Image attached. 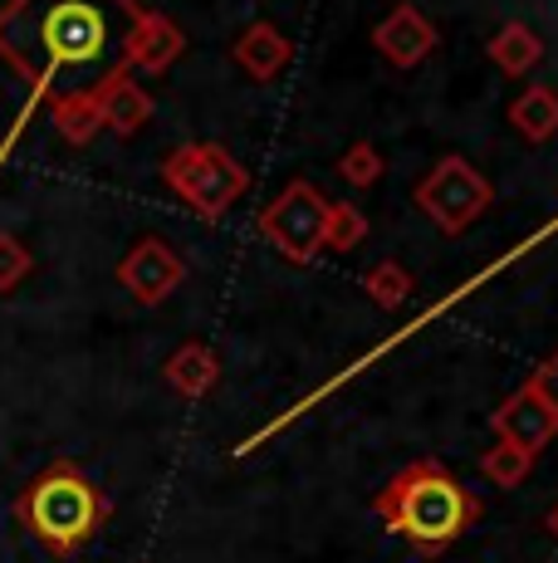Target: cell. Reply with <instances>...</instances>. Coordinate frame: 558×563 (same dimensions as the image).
<instances>
[{"mask_svg": "<svg viewBox=\"0 0 558 563\" xmlns=\"http://www.w3.org/2000/svg\"><path fill=\"white\" fill-rule=\"evenodd\" d=\"M480 471H486L490 485H500V490H514V485H520L524 475L534 471V456H524V451L510 446V441H495V446L486 451V461H480Z\"/></svg>", "mask_w": 558, "mask_h": 563, "instance_id": "17", "label": "cell"}, {"mask_svg": "<svg viewBox=\"0 0 558 563\" xmlns=\"http://www.w3.org/2000/svg\"><path fill=\"white\" fill-rule=\"evenodd\" d=\"M372 515L416 554H442L480 519V500L442 461H412L372 495Z\"/></svg>", "mask_w": 558, "mask_h": 563, "instance_id": "2", "label": "cell"}, {"mask_svg": "<svg viewBox=\"0 0 558 563\" xmlns=\"http://www.w3.org/2000/svg\"><path fill=\"white\" fill-rule=\"evenodd\" d=\"M372 45H378V54L392 69H416V64H426V54L436 49V25L416 5H397V10H388V20L372 30Z\"/></svg>", "mask_w": 558, "mask_h": 563, "instance_id": "8", "label": "cell"}, {"mask_svg": "<svg viewBox=\"0 0 558 563\" xmlns=\"http://www.w3.org/2000/svg\"><path fill=\"white\" fill-rule=\"evenodd\" d=\"M495 431H500V441L520 446L524 456H539V451L554 441L558 421L549 417V407H544L539 397L529 393V387H520L514 397H504V402H500V411H495Z\"/></svg>", "mask_w": 558, "mask_h": 563, "instance_id": "9", "label": "cell"}, {"mask_svg": "<svg viewBox=\"0 0 558 563\" xmlns=\"http://www.w3.org/2000/svg\"><path fill=\"white\" fill-rule=\"evenodd\" d=\"M55 123L74 137V143H89L93 128L103 123L99 99H83V93H69V99H59V108H55Z\"/></svg>", "mask_w": 558, "mask_h": 563, "instance_id": "20", "label": "cell"}, {"mask_svg": "<svg viewBox=\"0 0 558 563\" xmlns=\"http://www.w3.org/2000/svg\"><path fill=\"white\" fill-rule=\"evenodd\" d=\"M362 289H368V299L378 309H388V313H397L412 299V275H406L397 260H378V265L362 275Z\"/></svg>", "mask_w": 558, "mask_h": 563, "instance_id": "16", "label": "cell"}, {"mask_svg": "<svg viewBox=\"0 0 558 563\" xmlns=\"http://www.w3.org/2000/svg\"><path fill=\"white\" fill-rule=\"evenodd\" d=\"M167 383L177 397H187V402H201L207 393H216L221 383V358L211 343H181L177 353L167 358Z\"/></svg>", "mask_w": 558, "mask_h": 563, "instance_id": "11", "label": "cell"}, {"mask_svg": "<svg viewBox=\"0 0 558 563\" xmlns=\"http://www.w3.org/2000/svg\"><path fill=\"white\" fill-rule=\"evenodd\" d=\"M362 235H368V216L358 211L353 201H334L324 216V245H334V251H358Z\"/></svg>", "mask_w": 558, "mask_h": 563, "instance_id": "18", "label": "cell"}, {"mask_svg": "<svg viewBox=\"0 0 558 563\" xmlns=\"http://www.w3.org/2000/svg\"><path fill=\"white\" fill-rule=\"evenodd\" d=\"M235 64L245 69V79L270 84V79H279V69L289 64V40L279 35L270 20H255V25L235 40Z\"/></svg>", "mask_w": 558, "mask_h": 563, "instance_id": "12", "label": "cell"}, {"mask_svg": "<svg viewBox=\"0 0 558 563\" xmlns=\"http://www.w3.org/2000/svg\"><path fill=\"white\" fill-rule=\"evenodd\" d=\"M20 519H25V529L49 549V554L69 559L74 549H83L93 534H99V525L109 519V500L83 481L79 465L59 461L25 490Z\"/></svg>", "mask_w": 558, "mask_h": 563, "instance_id": "3", "label": "cell"}, {"mask_svg": "<svg viewBox=\"0 0 558 563\" xmlns=\"http://www.w3.org/2000/svg\"><path fill=\"white\" fill-rule=\"evenodd\" d=\"M187 49L181 30L163 15H143L133 30H127V45H123V64L133 69H147V74H163L167 64H177V54Z\"/></svg>", "mask_w": 558, "mask_h": 563, "instance_id": "10", "label": "cell"}, {"mask_svg": "<svg viewBox=\"0 0 558 563\" xmlns=\"http://www.w3.org/2000/svg\"><path fill=\"white\" fill-rule=\"evenodd\" d=\"M0 49L49 89L59 74H89L109 54V10L99 0H15L0 20Z\"/></svg>", "mask_w": 558, "mask_h": 563, "instance_id": "1", "label": "cell"}, {"mask_svg": "<svg viewBox=\"0 0 558 563\" xmlns=\"http://www.w3.org/2000/svg\"><path fill=\"white\" fill-rule=\"evenodd\" d=\"M163 177L177 197H187L201 216H211V221L231 211L235 197L245 191V181H250L241 162L216 143H191V147H181V153H171L163 162Z\"/></svg>", "mask_w": 558, "mask_h": 563, "instance_id": "4", "label": "cell"}, {"mask_svg": "<svg viewBox=\"0 0 558 563\" xmlns=\"http://www.w3.org/2000/svg\"><path fill=\"white\" fill-rule=\"evenodd\" d=\"M181 260L171 251L167 241H157V235H147V241H137L127 260L118 265V279H123V289L137 299V305H163L171 289L181 285Z\"/></svg>", "mask_w": 558, "mask_h": 563, "instance_id": "7", "label": "cell"}, {"mask_svg": "<svg viewBox=\"0 0 558 563\" xmlns=\"http://www.w3.org/2000/svg\"><path fill=\"white\" fill-rule=\"evenodd\" d=\"M99 113L109 128H118V133H137V128L147 123V113H153V103H147V93L137 89V84H127L123 74H113L99 93Z\"/></svg>", "mask_w": 558, "mask_h": 563, "instance_id": "15", "label": "cell"}, {"mask_svg": "<svg viewBox=\"0 0 558 563\" xmlns=\"http://www.w3.org/2000/svg\"><path fill=\"white\" fill-rule=\"evenodd\" d=\"M524 387H529V393L539 397L544 407H549V417L558 421V349H554V353H549V358H544L539 367H534V377H529V383H524Z\"/></svg>", "mask_w": 558, "mask_h": 563, "instance_id": "21", "label": "cell"}, {"mask_svg": "<svg viewBox=\"0 0 558 563\" xmlns=\"http://www.w3.org/2000/svg\"><path fill=\"white\" fill-rule=\"evenodd\" d=\"M382 172H388V162H382V153L372 143H353L348 153L338 157V177L348 181V187H358V191H368V187H378L382 181Z\"/></svg>", "mask_w": 558, "mask_h": 563, "instance_id": "19", "label": "cell"}, {"mask_svg": "<svg viewBox=\"0 0 558 563\" xmlns=\"http://www.w3.org/2000/svg\"><path fill=\"white\" fill-rule=\"evenodd\" d=\"M486 54L500 64V74H510V79H524V74H529L534 64L544 59V40L534 35L524 20H504L495 35H490Z\"/></svg>", "mask_w": 558, "mask_h": 563, "instance_id": "13", "label": "cell"}, {"mask_svg": "<svg viewBox=\"0 0 558 563\" xmlns=\"http://www.w3.org/2000/svg\"><path fill=\"white\" fill-rule=\"evenodd\" d=\"M15 275H25V255H20L10 241H0V285H10Z\"/></svg>", "mask_w": 558, "mask_h": 563, "instance_id": "22", "label": "cell"}, {"mask_svg": "<svg viewBox=\"0 0 558 563\" xmlns=\"http://www.w3.org/2000/svg\"><path fill=\"white\" fill-rule=\"evenodd\" d=\"M490 197H495V191H490L486 172H476L466 157H442L432 172H426L422 187H416V206H422L446 235L466 231V225L490 206Z\"/></svg>", "mask_w": 558, "mask_h": 563, "instance_id": "6", "label": "cell"}, {"mask_svg": "<svg viewBox=\"0 0 558 563\" xmlns=\"http://www.w3.org/2000/svg\"><path fill=\"white\" fill-rule=\"evenodd\" d=\"M324 216H328V201L309 181H289L260 211V235L279 255L294 260V265H309V260L324 251Z\"/></svg>", "mask_w": 558, "mask_h": 563, "instance_id": "5", "label": "cell"}, {"mask_svg": "<svg viewBox=\"0 0 558 563\" xmlns=\"http://www.w3.org/2000/svg\"><path fill=\"white\" fill-rule=\"evenodd\" d=\"M510 123H514V133H524L529 143L554 137L558 133V93L549 84H529V89L510 103Z\"/></svg>", "mask_w": 558, "mask_h": 563, "instance_id": "14", "label": "cell"}]
</instances>
